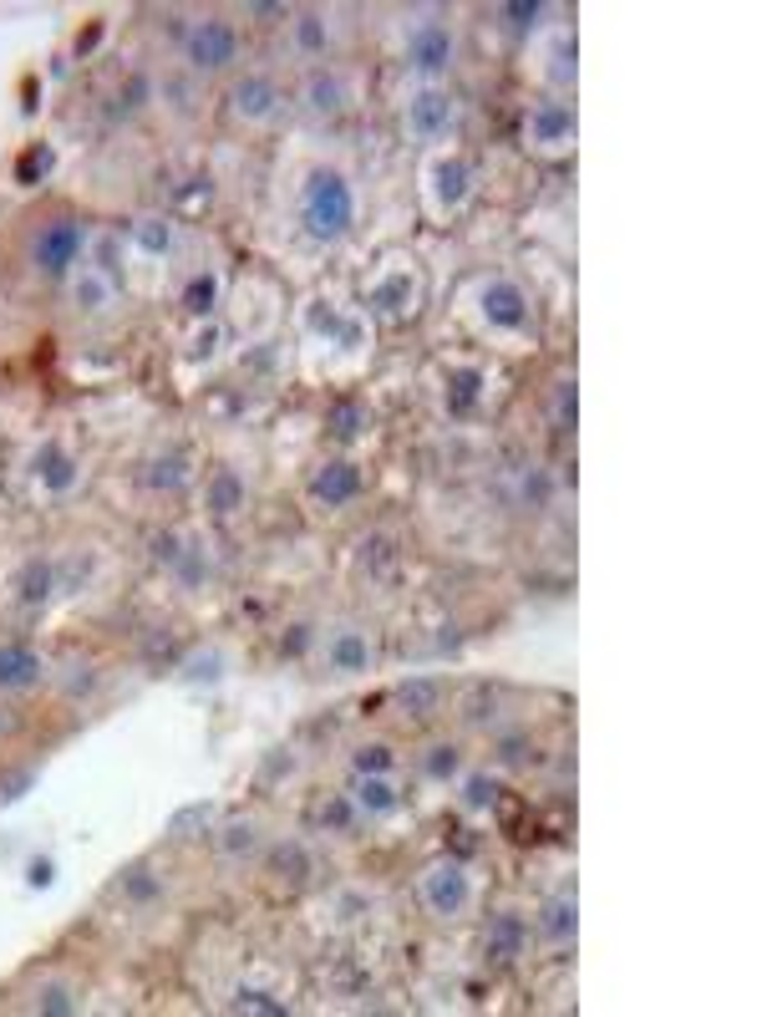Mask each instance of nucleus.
<instances>
[{
  "mask_svg": "<svg viewBox=\"0 0 762 1017\" xmlns=\"http://www.w3.org/2000/svg\"><path fill=\"white\" fill-rule=\"evenodd\" d=\"M300 224L316 245H335V239L351 235L356 224V194L341 168H316L300 189Z\"/></svg>",
  "mask_w": 762,
  "mask_h": 1017,
  "instance_id": "f257e3e1",
  "label": "nucleus"
},
{
  "mask_svg": "<svg viewBox=\"0 0 762 1017\" xmlns=\"http://www.w3.org/2000/svg\"><path fill=\"white\" fill-rule=\"evenodd\" d=\"M473 316L499 341H534V301L513 275H484L473 285Z\"/></svg>",
  "mask_w": 762,
  "mask_h": 1017,
  "instance_id": "f03ea898",
  "label": "nucleus"
},
{
  "mask_svg": "<svg viewBox=\"0 0 762 1017\" xmlns=\"http://www.w3.org/2000/svg\"><path fill=\"white\" fill-rule=\"evenodd\" d=\"M453 61H457V31L447 26L443 15H422V21L407 26V71L422 87H443Z\"/></svg>",
  "mask_w": 762,
  "mask_h": 1017,
  "instance_id": "7ed1b4c3",
  "label": "nucleus"
},
{
  "mask_svg": "<svg viewBox=\"0 0 762 1017\" xmlns=\"http://www.w3.org/2000/svg\"><path fill=\"white\" fill-rule=\"evenodd\" d=\"M87 250V224L82 219H46L42 229H36V239H31V265H36V275L46 280H67L71 270H77V260H82Z\"/></svg>",
  "mask_w": 762,
  "mask_h": 1017,
  "instance_id": "20e7f679",
  "label": "nucleus"
},
{
  "mask_svg": "<svg viewBox=\"0 0 762 1017\" xmlns=\"http://www.w3.org/2000/svg\"><path fill=\"white\" fill-rule=\"evenodd\" d=\"M402 127L412 143H428V148H443L457 133V98L447 87H417L402 108Z\"/></svg>",
  "mask_w": 762,
  "mask_h": 1017,
  "instance_id": "39448f33",
  "label": "nucleus"
},
{
  "mask_svg": "<svg viewBox=\"0 0 762 1017\" xmlns=\"http://www.w3.org/2000/svg\"><path fill=\"white\" fill-rule=\"evenodd\" d=\"M473 183H478V173H473V163L463 154H453V148H437V154L428 158L422 189H428L432 214H457L473 199Z\"/></svg>",
  "mask_w": 762,
  "mask_h": 1017,
  "instance_id": "423d86ee",
  "label": "nucleus"
},
{
  "mask_svg": "<svg viewBox=\"0 0 762 1017\" xmlns=\"http://www.w3.org/2000/svg\"><path fill=\"white\" fill-rule=\"evenodd\" d=\"M183 61L194 71H224L229 61H239V26L224 15H204L189 26L183 36Z\"/></svg>",
  "mask_w": 762,
  "mask_h": 1017,
  "instance_id": "0eeeda50",
  "label": "nucleus"
},
{
  "mask_svg": "<svg viewBox=\"0 0 762 1017\" xmlns=\"http://www.w3.org/2000/svg\"><path fill=\"white\" fill-rule=\"evenodd\" d=\"M417 891H422V906H428V916H437V920H457L463 911L473 906V875L457 860L428 865Z\"/></svg>",
  "mask_w": 762,
  "mask_h": 1017,
  "instance_id": "6e6552de",
  "label": "nucleus"
},
{
  "mask_svg": "<svg viewBox=\"0 0 762 1017\" xmlns=\"http://www.w3.org/2000/svg\"><path fill=\"white\" fill-rule=\"evenodd\" d=\"M575 108L565 98H539L524 112V143L534 154H569L575 148Z\"/></svg>",
  "mask_w": 762,
  "mask_h": 1017,
  "instance_id": "1a4fd4ad",
  "label": "nucleus"
},
{
  "mask_svg": "<svg viewBox=\"0 0 762 1017\" xmlns=\"http://www.w3.org/2000/svg\"><path fill=\"white\" fill-rule=\"evenodd\" d=\"M417 301H422V275H417L412 260H391V265L372 280V291H366V306L382 310L387 321H407L417 310Z\"/></svg>",
  "mask_w": 762,
  "mask_h": 1017,
  "instance_id": "9d476101",
  "label": "nucleus"
},
{
  "mask_svg": "<svg viewBox=\"0 0 762 1017\" xmlns=\"http://www.w3.org/2000/svg\"><path fill=\"white\" fill-rule=\"evenodd\" d=\"M320 656H326V671H335V677H361V671L376 667V646L361 626H335L320 646Z\"/></svg>",
  "mask_w": 762,
  "mask_h": 1017,
  "instance_id": "9b49d317",
  "label": "nucleus"
},
{
  "mask_svg": "<svg viewBox=\"0 0 762 1017\" xmlns=\"http://www.w3.org/2000/svg\"><path fill=\"white\" fill-rule=\"evenodd\" d=\"M361 488H366V478H361V468L351 459H331V463H320L316 474H310V499L326 504V509H346V504H356Z\"/></svg>",
  "mask_w": 762,
  "mask_h": 1017,
  "instance_id": "f8f14e48",
  "label": "nucleus"
},
{
  "mask_svg": "<svg viewBox=\"0 0 762 1017\" xmlns=\"http://www.w3.org/2000/svg\"><path fill=\"white\" fill-rule=\"evenodd\" d=\"M280 87L264 77V71H244L235 87H229V112H235L239 123H270L280 112Z\"/></svg>",
  "mask_w": 762,
  "mask_h": 1017,
  "instance_id": "ddd939ff",
  "label": "nucleus"
},
{
  "mask_svg": "<svg viewBox=\"0 0 762 1017\" xmlns=\"http://www.w3.org/2000/svg\"><path fill=\"white\" fill-rule=\"evenodd\" d=\"M484 397H488V372H484V366H473V362L447 366V376H443V407L453 413V418H473V413L484 407Z\"/></svg>",
  "mask_w": 762,
  "mask_h": 1017,
  "instance_id": "4468645a",
  "label": "nucleus"
},
{
  "mask_svg": "<svg viewBox=\"0 0 762 1017\" xmlns=\"http://www.w3.org/2000/svg\"><path fill=\"white\" fill-rule=\"evenodd\" d=\"M46 677V662L36 646L26 642H5L0 646V692H26Z\"/></svg>",
  "mask_w": 762,
  "mask_h": 1017,
  "instance_id": "2eb2a0df",
  "label": "nucleus"
},
{
  "mask_svg": "<svg viewBox=\"0 0 762 1017\" xmlns=\"http://www.w3.org/2000/svg\"><path fill=\"white\" fill-rule=\"evenodd\" d=\"M488 957L493 962H513V957H524L528 947V920L519 916V911H499V916L488 920Z\"/></svg>",
  "mask_w": 762,
  "mask_h": 1017,
  "instance_id": "dca6fc26",
  "label": "nucleus"
},
{
  "mask_svg": "<svg viewBox=\"0 0 762 1017\" xmlns=\"http://www.w3.org/2000/svg\"><path fill=\"white\" fill-rule=\"evenodd\" d=\"M351 804H356V814H366V820H387V814H397V804H402V794L391 789L387 773H356V789H351Z\"/></svg>",
  "mask_w": 762,
  "mask_h": 1017,
  "instance_id": "f3484780",
  "label": "nucleus"
},
{
  "mask_svg": "<svg viewBox=\"0 0 762 1017\" xmlns=\"http://www.w3.org/2000/svg\"><path fill=\"white\" fill-rule=\"evenodd\" d=\"M36 478H42V488H52V494H67V488H77L82 468H77V459H71L67 448L46 443L42 453H36Z\"/></svg>",
  "mask_w": 762,
  "mask_h": 1017,
  "instance_id": "a211bd4d",
  "label": "nucleus"
},
{
  "mask_svg": "<svg viewBox=\"0 0 762 1017\" xmlns=\"http://www.w3.org/2000/svg\"><path fill=\"white\" fill-rule=\"evenodd\" d=\"M204 509L214 519H229V515H239V509H244V478H239V468H219V474L208 478Z\"/></svg>",
  "mask_w": 762,
  "mask_h": 1017,
  "instance_id": "6ab92c4d",
  "label": "nucleus"
},
{
  "mask_svg": "<svg viewBox=\"0 0 762 1017\" xmlns=\"http://www.w3.org/2000/svg\"><path fill=\"white\" fill-rule=\"evenodd\" d=\"M305 102H310L316 117H335V112L346 108V82H341L331 67H316L310 82H305Z\"/></svg>",
  "mask_w": 762,
  "mask_h": 1017,
  "instance_id": "aec40b11",
  "label": "nucleus"
},
{
  "mask_svg": "<svg viewBox=\"0 0 762 1017\" xmlns=\"http://www.w3.org/2000/svg\"><path fill=\"white\" fill-rule=\"evenodd\" d=\"M291 26H295V52H300L305 61H320V56H326V46H331V26H326V15H320V11H300Z\"/></svg>",
  "mask_w": 762,
  "mask_h": 1017,
  "instance_id": "412c9836",
  "label": "nucleus"
},
{
  "mask_svg": "<svg viewBox=\"0 0 762 1017\" xmlns=\"http://www.w3.org/2000/svg\"><path fill=\"white\" fill-rule=\"evenodd\" d=\"M539 931L555 941V947H569L575 941V931H580V920H575V895H555L549 906H544V916H539Z\"/></svg>",
  "mask_w": 762,
  "mask_h": 1017,
  "instance_id": "4be33fe9",
  "label": "nucleus"
},
{
  "mask_svg": "<svg viewBox=\"0 0 762 1017\" xmlns=\"http://www.w3.org/2000/svg\"><path fill=\"white\" fill-rule=\"evenodd\" d=\"M71 295H77V310H87V316H98V310L112 306V280L102 275V270L82 265V275L71 280Z\"/></svg>",
  "mask_w": 762,
  "mask_h": 1017,
  "instance_id": "5701e85b",
  "label": "nucleus"
},
{
  "mask_svg": "<svg viewBox=\"0 0 762 1017\" xmlns=\"http://www.w3.org/2000/svg\"><path fill=\"white\" fill-rule=\"evenodd\" d=\"M15 590H21V600H26V606H46V600H52V590H56V565H52V560H26V570H21Z\"/></svg>",
  "mask_w": 762,
  "mask_h": 1017,
  "instance_id": "b1692460",
  "label": "nucleus"
},
{
  "mask_svg": "<svg viewBox=\"0 0 762 1017\" xmlns=\"http://www.w3.org/2000/svg\"><path fill=\"white\" fill-rule=\"evenodd\" d=\"M179 306L189 310V316H208V310L219 306V275L214 270H198V275H189V285H183Z\"/></svg>",
  "mask_w": 762,
  "mask_h": 1017,
  "instance_id": "393cba45",
  "label": "nucleus"
},
{
  "mask_svg": "<svg viewBox=\"0 0 762 1017\" xmlns=\"http://www.w3.org/2000/svg\"><path fill=\"white\" fill-rule=\"evenodd\" d=\"M422 773H428L432 783H453L457 773H463V753H457L453 743H432L428 758H422Z\"/></svg>",
  "mask_w": 762,
  "mask_h": 1017,
  "instance_id": "a878e982",
  "label": "nucleus"
},
{
  "mask_svg": "<svg viewBox=\"0 0 762 1017\" xmlns=\"http://www.w3.org/2000/svg\"><path fill=\"white\" fill-rule=\"evenodd\" d=\"M133 245H138L143 255H152V260H158V255L173 250V224H168V219H138V224H133Z\"/></svg>",
  "mask_w": 762,
  "mask_h": 1017,
  "instance_id": "bb28decb",
  "label": "nucleus"
},
{
  "mask_svg": "<svg viewBox=\"0 0 762 1017\" xmlns=\"http://www.w3.org/2000/svg\"><path fill=\"white\" fill-rule=\"evenodd\" d=\"M397 702H402L412 717H432V712L443 708V687L437 682H407L402 692H397Z\"/></svg>",
  "mask_w": 762,
  "mask_h": 1017,
  "instance_id": "cd10ccee",
  "label": "nucleus"
},
{
  "mask_svg": "<svg viewBox=\"0 0 762 1017\" xmlns=\"http://www.w3.org/2000/svg\"><path fill=\"white\" fill-rule=\"evenodd\" d=\"M148 484H152V488H163V494H173V488H183V484H189V459H183V453H168V459H152V468H148Z\"/></svg>",
  "mask_w": 762,
  "mask_h": 1017,
  "instance_id": "c85d7f7f",
  "label": "nucleus"
},
{
  "mask_svg": "<svg viewBox=\"0 0 762 1017\" xmlns=\"http://www.w3.org/2000/svg\"><path fill=\"white\" fill-rule=\"evenodd\" d=\"M168 570L179 575V586H189V590H194L198 580H204V575H208L204 544H198V540H189V544H183V550H179V560H173V565H168Z\"/></svg>",
  "mask_w": 762,
  "mask_h": 1017,
  "instance_id": "c756f323",
  "label": "nucleus"
},
{
  "mask_svg": "<svg viewBox=\"0 0 762 1017\" xmlns=\"http://www.w3.org/2000/svg\"><path fill=\"white\" fill-rule=\"evenodd\" d=\"M366 422H372L366 403H335L331 407V432H335V438H361V432H366Z\"/></svg>",
  "mask_w": 762,
  "mask_h": 1017,
  "instance_id": "7c9ffc66",
  "label": "nucleus"
},
{
  "mask_svg": "<svg viewBox=\"0 0 762 1017\" xmlns=\"http://www.w3.org/2000/svg\"><path fill=\"white\" fill-rule=\"evenodd\" d=\"M499 15L513 31H534L544 15H549V5H544V0H509V5H499Z\"/></svg>",
  "mask_w": 762,
  "mask_h": 1017,
  "instance_id": "2f4dec72",
  "label": "nucleus"
},
{
  "mask_svg": "<svg viewBox=\"0 0 762 1017\" xmlns=\"http://www.w3.org/2000/svg\"><path fill=\"white\" fill-rule=\"evenodd\" d=\"M391 764H397V758H391L387 743H361V748L351 753V768H356V773H391Z\"/></svg>",
  "mask_w": 762,
  "mask_h": 1017,
  "instance_id": "473e14b6",
  "label": "nucleus"
},
{
  "mask_svg": "<svg viewBox=\"0 0 762 1017\" xmlns=\"http://www.w3.org/2000/svg\"><path fill=\"white\" fill-rule=\"evenodd\" d=\"M493 794H499V783L488 779V773H473V779L463 783V804H468L473 814H478V809H488V804H493Z\"/></svg>",
  "mask_w": 762,
  "mask_h": 1017,
  "instance_id": "72a5a7b5",
  "label": "nucleus"
},
{
  "mask_svg": "<svg viewBox=\"0 0 762 1017\" xmlns=\"http://www.w3.org/2000/svg\"><path fill=\"white\" fill-rule=\"evenodd\" d=\"M117 245H123L117 235H102L98 239V260H92V270H102L107 280H117Z\"/></svg>",
  "mask_w": 762,
  "mask_h": 1017,
  "instance_id": "f704fd0d",
  "label": "nucleus"
},
{
  "mask_svg": "<svg viewBox=\"0 0 762 1017\" xmlns=\"http://www.w3.org/2000/svg\"><path fill=\"white\" fill-rule=\"evenodd\" d=\"M42 1013H77V1003H71V992L61 987V982H52V987H42Z\"/></svg>",
  "mask_w": 762,
  "mask_h": 1017,
  "instance_id": "c9c22d12",
  "label": "nucleus"
},
{
  "mask_svg": "<svg viewBox=\"0 0 762 1017\" xmlns=\"http://www.w3.org/2000/svg\"><path fill=\"white\" fill-rule=\"evenodd\" d=\"M224 850L229 855L254 850V824H229V829H224Z\"/></svg>",
  "mask_w": 762,
  "mask_h": 1017,
  "instance_id": "e433bc0d",
  "label": "nucleus"
},
{
  "mask_svg": "<svg viewBox=\"0 0 762 1017\" xmlns=\"http://www.w3.org/2000/svg\"><path fill=\"white\" fill-rule=\"evenodd\" d=\"M351 814H356V804H346V799H335L331 809H320V824H331V829H346Z\"/></svg>",
  "mask_w": 762,
  "mask_h": 1017,
  "instance_id": "4c0bfd02",
  "label": "nucleus"
},
{
  "mask_svg": "<svg viewBox=\"0 0 762 1017\" xmlns=\"http://www.w3.org/2000/svg\"><path fill=\"white\" fill-rule=\"evenodd\" d=\"M158 891H163V885H158V880H148V870H138V875L127 880V895H133V901H152Z\"/></svg>",
  "mask_w": 762,
  "mask_h": 1017,
  "instance_id": "58836bf2",
  "label": "nucleus"
},
{
  "mask_svg": "<svg viewBox=\"0 0 762 1017\" xmlns=\"http://www.w3.org/2000/svg\"><path fill=\"white\" fill-rule=\"evenodd\" d=\"M555 407H559V422H569V428H575V382H559Z\"/></svg>",
  "mask_w": 762,
  "mask_h": 1017,
  "instance_id": "ea45409f",
  "label": "nucleus"
},
{
  "mask_svg": "<svg viewBox=\"0 0 762 1017\" xmlns=\"http://www.w3.org/2000/svg\"><path fill=\"white\" fill-rule=\"evenodd\" d=\"M239 1007H254V1013H285V1003H270L264 992H239Z\"/></svg>",
  "mask_w": 762,
  "mask_h": 1017,
  "instance_id": "a19ab883",
  "label": "nucleus"
},
{
  "mask_svg": "<svg viewBox=\"0 0 762 1017\" xmlns=\"http://www.w3.org/2000/svg\"><path fill=\"white\" fill-rule=\"evenodd\" d=\"M31 885H36V891H46V885H52V880H56V865L52 860H31Z\"/></svg>",
  "mask_w": 762,
  "mask_h": 1017,
  "instance_id": "79ce46f5",
  "label": "nucleus"
},
{
  "mask_svg": "<svg viewBox=\"0 0 762 1017\" xmlns=\"http://www.w3.org/2000/svg\"><path fill=\"white\" fill-rule=\"evenodd\" d=\"M0 733H11V717H5V712H0Z\"/></svg>",
  "mask_w": 762,
  "mask_h": 1017,
  "instance_id": "37998d69",
  "label": "nucleus"
}]
</instances>
